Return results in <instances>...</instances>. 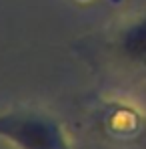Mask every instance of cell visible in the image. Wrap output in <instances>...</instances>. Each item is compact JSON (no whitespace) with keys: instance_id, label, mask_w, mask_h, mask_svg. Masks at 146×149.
Returning a JSON list of instances; mask_svg holds the SVG:
<instances>
[{"instance_id":"1","label":"cell","mask_w":146,"mask_h":149,"mask_svg":"<svg viewBox=\"0 0 146 149\" xmlns=\"http://www.w3.org/2000/svg\"><path fill=\"white\" fill-rule=\"evenodd\" d=\"M0 141L14 149H72L62 123L40 109L2 111Z\"/></svg>"},{"instance_id":"2","label":"cell","mask_w":146,"mask_h":149,"mask_svg":"<svg viewBox=\"0 0 146 149\" xmlns=\"http://www.w3.org/2000/svg\"><path fill=\"white\" fill-rule=\"evenodd\" d=\"M104 127L112 137L118 139H134L146 147V117L140 113L126 109V107H114L104 115Z\"/></svg>"}]
</instances>
